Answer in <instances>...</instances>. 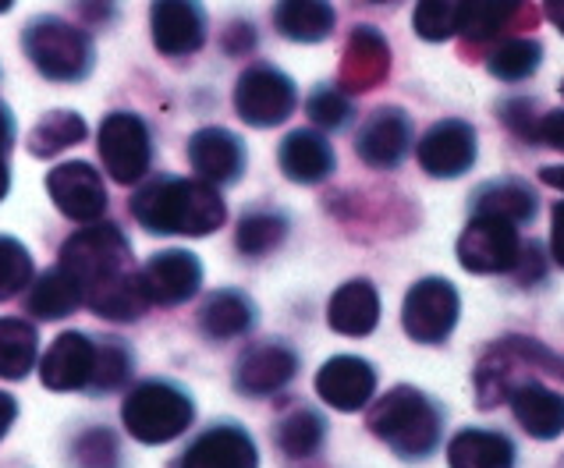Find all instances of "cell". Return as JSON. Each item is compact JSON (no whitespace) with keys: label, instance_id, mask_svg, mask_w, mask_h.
I'll list each match as a JSON object with an SVG mask.
<instances>
[{"label":"cell","instance_id":"obj_1","mask_svg":"<svg viewBox=\"0 0 564 468\" xmlns=\"http://www.w3.org/2000/svg\"><path fill=\"white\" fill-rule=\"evenodd\" d=\"M61 266L72 273L83 302L104 319H139L147 313L132 249L115 224H93L72 235L61 249Z\"/></svg>","mask_w":564,"mask_h":468},{"label":"cell","instance_id":"obj_2","mask_svg":"<svg viewBox=\"0 0 564 468\" xmlns=\"http://www.w3.org/2000/svg\"><path fill=\"white\" fill-rule=\"evenodd\" d=\"M132 217L153 235H214L228 209L214 185L192 182V177H160L135 192Z\"/></svg>","mask_w":564,"mask_h":468},{"label":"cell","instance_id":"obj_3","mask_svg":"<svg viewBox=\"0 0 564 468\" xmlns=\"http://www.w3.org/2000/svg\"><path fill=\"white\" fill-rule=\"evenodd\" d=\"M441 409L415 387H394L369 412V429L401 458H426L441 440Z\"/></svg>","mask_w":564,"mask_h":468},{"label":"cell","instance_id":"obj_4","mask_svg":"<svg viewBox=\"0 0 564 468\" xmlns=\"http://www.w3.org/2000/svg\"><path fill=\"white\" fill-rule=\"evenodd\" d=\"M192 415H196L192 398L182 387L164 383V380L139 383L121 405L124 429L132 433L139 444H171L192 426Z\"/></svg>","mask_w":564,"mask_h":468},{"label":"cell","instance_id":"obj_5","mask_svg":"<svg viewBox=\"0 0 564 468\" xmlns=\"http://www.w3.org/2000/svg\"><path fill=\"white\" fill-rule=\"evenodd\" d=\"M25 54L54 83H78L93 68V43L64 19H36L25 29Z\"/></svg>","mask_w":564,"mask_h":468},{"label":"cell","instance_id":"obj_6","mask_svg":"<svg viewBox=\"0 0 564 468\" xmlns=\"http://www.w3.org/2000/svg\"><path fill=\"white\" fill-rule=\"evenodd\" d=\"M458 263L469 273H511L522 263L519 224L490 214H473L458 238Z\"/></svg>","mask_w":564,"mask_h":468},{"label":"cell","instance_id":"obj_7","mask_svg":"<svg viewBox=\"0 0 564 468\" xmlns=\"http://www.w3.org/2000/svg\"><path fill=\"white\" fill-rule=\"evenodd\" d=\"M458 313H462V298L455 292V284L444 277H426L412 284V292L405 295L401 327L419 345H441L455 330Z\"/></svg>","mask_w":564,"mask_h":468},{"label":"cell","instance_id":"obj_8","mask_svg":"<svg viewBox=\"0 0 564 468\" xmlns=\"http://www.w3.org/2000/svg\"><path fill=\"white\" fill-rule=\"evenodd\" d=\"M235 110L252 128L281 124L295 110V83L270 64H252L249 72H241L235 86Z\"/></svg>","mask_w":564,"mask_h":468},{"label":"cell","instance_id":"obj_9","mask_svg":"<svg viewBox=\"0 0 564 468\" xmlns=\"http://www.w3.org/2000/svg\"><path fill=\"white\" fill-rule=\"evenodd\" d=\"M100 156L107 164V174L115 177L118 185H135L139 177H147L150 160H153V142H150V128L139 115H107L100 124Z\"/></svg>","mask_w":564,"mask_h":468},{"label":"cell","instance_id":"obj_10","mask_svg":"<svg viewBox=\"0 0 564 468\" xmlns=\"http://www.w3.org/2000/svg\"><path fill=\"white\" fill-rule=\"evenodd\" d=\"M54 206L75 224H96L107 214V188L89 164H61L46 174Z\"/></svg>","mask_w":564,"mask_h":468},{"label":"cell","instance_id":"obj_11","mask_svg":"<svg viewBox=\"0 0 564 468\" xmlns=\"http://www.w3.org/2000/svg\"><path fill=\"white\" fill-rule=\"evenodd\" d=\"M139 284L150 305H182L199 292L203 266L196 255L185 249L156 252L153 260L139 270Z\"/></svg>","mask_w":564,"mask_h":468},{"label":"cell","instance_id":"obj_12","mask_svg":"<svg viewBox=\"0 0 564 468\" xmlns=\"http://www.w3.org/2000/svg\"><path fill=\"white\" fill-rule=\"evenodd\" d=\"M153 43L167 57H188L206 43V11L199 0H153Z\"/></svg>","mask_w":564,"mask_h":468},{"label":"cell","instance_id":"obj_13","mask_svg":"<svg viewBox=\"0 0 564 468\" xmlns=\"http://www.w3.org/2000/svg\"><path fill=\"white\" fill-rule=\"evenodd\" d=\"M316 394L337 412H359L377 394V373L366 359L337 355L316 373Z\"/></svg>","mask_w":564,"mask_h":468},{"label":"cell","instance_id":"obj_14","mask_svg":"<svg viewBox=\"0 0 564 468\" xmlns=\"http://www.w3.org/2000/svg\"><path fill=\"white\" fill-rule=\"evenodd\" d=\"M419 164L433 177H462L476 164V132L465 121H441L419 139Z\"/></svg>","mask_w":564,"mask_h":468},{"label":"cell","instance_id":"obj_15","mask_svg":"<svg viewBox=\"0 0 564 468\" xmlns=\"http://www.w3.org/2000/svg\"><path fill=\"white\" fill-rule=\"evenodd\" d=\"M188 160L206 185H231L246 167V150L228 128H203L188 142Z\"/></svg>","mask_w":564,"mask_h":468},{"label":"cell","instance_id":"obj_16","mask_svg":"<svg viewBox=\"0 0 564 468\" xmlns=\"http://www.w3.org/2000/svg\"><path fill=\"white\" fill-rule=\"evenodd\" d=\"M93 369H96V345L78 330L61 334L51 345V351L43 355V383L51 391H83L93 380Z\"/></svg>","mask_w":564,"mask_h":468},{"label":"cell","instance_id":"obj_17","mask_svg":"<svg viewBox=\"0 0 564 468\" xmlns=\"http://www.w3.org/2000/svg\"><path fill=\"white\" fill-rule=\"evenodd\" d=\"M178 468H260V455L246 429L214 426L182 455Z\"/></svg>","mask_w":564,"mask_h":468},{"label":"cell","instance_id":"obj_18","mask_svg":"<svg viewBox=\"0 0 564 468\" xmlns=\"http://www.w3.org/2000/svg\"><path fill=\"white\" fill-rule=\"evenodd\" d=\"M409 142H412V124H409V118L401 115V110L387 107V110H377V115L362 124L356 150H359V156L366 160L369 167L391 171V167L401 164V160H405Z\"/></svg>","mask_w":564,"mask_h":468},{"label":"cell","instance_id":"obj_19","mask_svg":"<svg viewBox=\"0 0 564 468\" xmlns=\"http://www.w3.org/2000/svg\"><path fill=\"white\" fill-rule=\"evenodd\" d=\"M299 373V355L288 345H260L249 355H241L235 383L241 394L263 398L281 391L284 383H292V377Z\"/></svg>","mask_w":564,"mask_h":468},{"label":"cell","instance_id":"obj_20","mask_svg":"<svg viewBox=\"0 0 564 468\" xmlns=\"http://www.w3.org/2000/svg\"><path fill=\"white\" fill-rule=\"evenodd\" d=\"M511 412L536 440H557L564 433V394L543 383H522L511 391Z\"/></svg>","mask_w":564,"mask_h":468},{"label":"cell","instance_id":"obj_21","mask_svg":"<svg viewBox=\"0 0 564 468\" xmlns=\"http://www.w3.org/2000/svg\"><path fill=\"white\" fill-rule=\"evenodd\" d=\"M327 319L337 334L345 337H366L380 323V295L369 281H348L334 292L327 305Z\"/></svg>","mask_w":564,"mask_h":468},{"label":"cell","instance_id":"obj_22","mask_svg":"<svg viewBox=\"0 0 564 468\" xmlns=\"http://www.w3.org/2000/svg\"><path fill=\"white\" fill-rule=\"evenodd\" d=\"M281 171L299 185H316L334 171V150L330 142L310 132V128H299L284 142H281Z\"/></svg>","mask_w":564,"mask_h":468},{"label":"cell","instance_id":"obj_23","mask_svg":"<svg viewBox=\"0 0 564 468\" xmlns=\"http://www.w3.org/2000/svg\"><path fill=\"white\" fill-rule=\"evenodd\" d=\"M273 25L295 43H319L334 32V8L330 0H278Z\"/></svg>","mask_w":564,"mask_h":468},{"label":"cell","instance_id":"obj_24","mask_svg":"<svg viewBox=\"0 0 564 468\" xmlns=\"http://www.w3.org/2000/svg\"><path fill=\"white\" fill-rule=\"evenodd\" d=\"M451 468H511L514 447L501 433L490 429H462L447 447Z\"/></svg>","mask_w":564,"mask_h":468},{"label":"cell","instance_id":"obj_25","mask_svg":"<svg viewBox=\"0 0 564 468\" xmlns=\"http://www.w3.org/2000/svg\"><path fill=\"white\" fill-rule=\"evenodd\" d=\"M83 305V292L68 270L61 263L54 270H46L43 277L29 287V313H36L40 319H64Z\"/></svg>","mask_w":564,"mask_h":468},{"label":"cell","instance_id":"obj_26","mask_svg":"<svg viewBox=\"0 0 564 468\" xmlns=\"http://www.w3.org/2000/svg\"><path fill=\"white\" fill-rule=\"evenodd\" d=\"M199 327L206 337L214 341H228V337H241L252 327V302L241 292H217L209 295L203 313H199Z\"/></svg>","mask_w":564,"mask_h":468},{"label":"cell","instance_id":"obj_27","mask_svg":"<svg viewBox=\"0 0 564 468\" xmlns=\"http://www.w3.org/2000/svg\"><path fill=\"white\" fill-rule=\"evenodd\" d=\"M40 337L25 319H0V380H25L36 362Z\"/></svg>","mask_w":564,"mask_h":468},{"label":"cell","instance_id":"obj_28","mask_svg":"<svg viewBox=\"0 0 564 468\" xmlns=\"http://www.w3.org/2000/svg\"><path fill=\"white\" fill-rule=\"evenodd\" d=\"M86 139V121L72 110H54L29 132V153L32 156H57L64 150L78 146Z\"/></svg>","mask_w":564,"mask_h":468},{"label":"cell","instance_id":"obj_29","mask_svg":"<svg viewBox=\"0 0 564 468\" xmlns=\"http://www.w3.org/2000/svg\"><path fill=\"white\" fill-rule=\"evenodd\" d=\"M476 214L505 217L511 224H525L536 214V196L522 182H494L476 196Z\"/></svg>","mask_w":564,"mask_h":468},{"label":"cell","instance_id":"obj_30","mask_svg":"<svg viewBox=\"0 0 564 468\" xmlns=\"http://www.w3.org/2000/svg\"><path fill=\"white\" fill-rule=\"evenodd\" d=\"M465 4L469 0H419L415 4V32L430 43H444L451 36L462 32V19H465Z\"/></svg>","mask_w":564,"mask_h":468},{"label":"cell","instance_id":"obj_31","mask_svg":"<svg viewBox=\"0 0 564 468\" xmlns=\"http://www.w3.org/2000/svg\"><path fill=\"white\" fill-rule=\"evenodd\" d=\"M324 433H327L324 418L310 409H299L278 426V444L288 458H310L319 450V444H324Z\"/></svg>","mask_w":564,"mask_h":468},{"label":"cell","instance_id":"obj_32","mask_svg":"<svg viewBox=\"0 0 564 468\" xmlns=\"http://www.w3.org/2000/svg\"><path fill=\"white\" fill-rule=\"evenodd\" d=\"M543 61V46L536 40H508L490 54V75L505 78V83H522L529 78Z\"/></svg>","mask_w":564,"mask_h":468},{"label":"cell","instance_id":"obj_33","mask_svg":"<svg viewBox=\"0 0 564 468\" xmlns=\"http://www.w3.org/2000/svg\"><path fill=\"white\" fill-rule=\"evenodd\" d=\"M284 235H288V220L281 214H249L241 217L235 241L246 255H267L281 246Z\"/></svg>","mask_w":564,"mask_h":468},{"label":"cell","instance_id":"obj_34","mask_svg":"<svg viewBox=\"0 0 564 468\" xmlns=\"http://www.w3.org/2000/svg\"><path fill=\"white\" fill-rule=\"evenodd\" d=\"M519 4L522 0H469V4H465L462 32L469 40H494L497 32L511 22V14Z\"/></svg>","mask_w":564,"mask_h":468},{"label":"cell","instance_id":"obj_35","mask_svg":"<svg viewBox=\"0 0 564 468\" xmlns=\"http://www.w3.org/2000/svg\"><path fill=\"white\" fill-rule=\"evenodd\" d=\"M32 281V255L19 238H0V302L22 295Z\"/></svg>","mask_w":564,"mask_h":468},{"label":"cell","instance_id":"obj_36","mask_svg":"<svg viewBox=\"0 0 564 468\" xmlns=\"http://www.w3.org/2000/svg\"><path fill=\"white\" fill-rule=\"evenodd\" d=\"M128 369H132V359H128V351L121 345L96 348V369H93L89 387L93 391H115L118 383H124Z\"/></svg>","mask_w":564,"mask_h":468},{"label":"cell","instance_id":"obj_37","mask_svg":"<svg viewBox=\"0 0 564 468\" xmlns=\"http://www.w3.org/2000/svg\"><path fill=\"white\" fill-rule=\"evenodd\" d=\"M310 118L319 128H341L351 118V104L345 100V92L337 89H319L310 96Z\"/></svg>","mask_w":564,"mask_h":468},{"label":"cell","instance_id":"obj_38","mask_svg":"<svg viewBox=\"0 0 564 468\" xmlns=\"http://www.w3.org/2000/svg\"><path fill=\"white\" fill-rule=\"evenodd\" d=\"M533 139L564 153V110H551V115H543L536 121V128H533Z\"/></svg>","mask_w":564,"mask_h":468},{"label":"cell","instance_id":"obj_39","mask_svg":"<svg viewBox=\"0 0 564 468\" xmlns=\"http://www.w3.org/2000/svg\"><path fill=\"white\" fill-rule=\"evenodd\" d=\"M551 252H554V260L564 266V203L554 206V220H551Z\"/></svg>","mask_w":564,"mask_h":468},{"label":"cell","instance_id":"obj_40","mask_svg":"<svg viewBox=\"0 0 564 468\" xmlns=\"http://www.w3.org/2000/svg\"><path fill=\"white\" fill-rule=\"evenodd\" d=\"M14 415H19V405H14V398L0 391V440L8 437V429L14 423Z\"/></svg>","mask_w":564,"mask_h":468},{"label":"cell","instance_id":"obj_41","mask_svg":"<svg viewBox=\"0 0 564 468\" xmlns=\"http://www.w3.org/2000/svg\"><path fill=\"white\" fill-rule=\"evenodd\" d=\"M11 142H14V121H11V115H8V107L0 104V153L8 156V150H11Z\"/></svg>","mask_w":564,"mask_h":468},{"label":"cell","instance_id":"obj_42","mask_svg":"<svg viewBox=\"0 0 564 468\" xmlns=\"http://www.w3.org/2000/svg\"><path fill=\"white\" fill-rule=\"evenodd\" d=\"M543 11H546V19L564 32V0H543Z\"/></svg>","mask_w":564,"mask_h":468},{"label":"cell","instance_id":"obj_43","mask_svg":"<svg viewBox=\"0 0 564 468\" xmlns=\"http://www.w3.org/2000/svg\"><path fill=\"white\" fill-rule=\"evenodd\" d=\"M540 177L546 185H554V188H561L564 192V167H543L540 171Z\"/></svg>","mask_w":564,"mask_h":468},{"label":"cell","instance_id":"obj_44","mask_svg":"<svg viewBox=\"0 0 564 468\" xmlns=\"http://www.w3.org/2000/svg\"><path fill=\"white\" fill-rule=\"evenodd\" d=\"M8 185H11V174H8V156L0 153V199L8 196Z\"/></svg>","mask_w":564,"mask_h":468},{"label":"cell","instance_id":"obj_45","mask_svg":"<svg viewBox=\"0 0 564 468\" xmlns=\"http://www.w3.org/2000/svg\"><path fill=\"white\" fill-rule=\"evenodd\" d=\"M11 4H14V0H0V14H4V11H11Z\"/></svg>","mask_w":564,"mask_h":468},{"label":"cell","instance_id":"obj_46","mask_svg":"<svg viewBox=\"0 0 564 468\" xmlns=\"http://www.w3.org/2000/svg\"><path fill=\"white\" fill-rule=\"evenodd\" d=\"M373 4H383V0H373Z\"/></svg>","mask_w":564,"mask_h":468}]
</instances>
